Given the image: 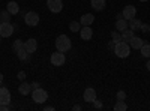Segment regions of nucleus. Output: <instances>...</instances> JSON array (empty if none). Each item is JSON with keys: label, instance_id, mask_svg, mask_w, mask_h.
Returning <instances> with one entry per match:
<instances>
[{"label": "nucleus", "instance_id": "nucleus-1", "mask_svg": "<svg viewBox=\"0 0 150 111\" xmlns=\"http://www.w3.org/2000/svg\"><path fill=\"white\" fill-rule=\"evenodd\" d=\"M71 39L68 38L66 35H59L57 36V39H56V48H57V51H62V53H66L71 50Z\"/></svg>", "mask_w": 150, "mask_h": 111}, {"label": "nucleus", "instance_id": "nucleus-2", "mask_svg": "<svg viewBox=\"0 0 150 111\" xmlns=\"http://www.w3.org/2000/svg\"><path fill=\"white\" fill-rule=\"evenodd\" d=\"M114 53H116V56L120 57V59H126V57L131 54V47H129L128 42L120 41V42H117L116 47H114Z\"/></svg>", "mask_w": 150, "mask_h": 111}, {"label": "nucleus", "instance_id": "nucleus-3", "mask_svg": "<svg viewBox=\"0 0 150 111\" xmlns=\"http://www.w3.org/2000/svg\"><path fill=\"white\" fill-rule=\"evenodd\" d=\"M32 98H33V101H35L36 104H44V102L48 99V93H47L44 89L38 87V89L32 90Z\"/></svg>", "mask_w": 150, "mask_h": 111}, {"label": "nucleus", "instance_id": "nucleus-4", "mask_svg": "<svg viewBox=\"0 0 150 111\" xmlns=\"http://www.w3.org/2000/svg\"><path fill=\"white\" fill-rule=\"evenodd\" d=\"M14 30H17V27L12 26L11 23H0V35H2V38H9V36H12Z\"/></svg>", "mask_w": 150, "mask_h": 111}, {"label": "nucleus", "instance_id": "nucleus-5", "mask_svg": "<svg viewBox=\"0 0 150 111\" xmlns=\"http://www.w3.org/2000/svg\"><path fill=\"white\" fill-rule=\"evenodd\" d=\"M50 60H51V65H54V66H63L65 62H66V57H65V53L56 51V53L51 54Z\"/></svg>", "mask_w": 150, "mask_h": 111}, {"label": "nucleus", "instance_id": "nucleus-6", "mask_svg": "<svg viewBox=\"0 0 150 111\" xmlns=\"http://www.w3.org/2000/svg\"><path fill=\"white\" fill-rule=\"evenodd\" d=\"M24 23H26L27 26H30V27H35V26L39 24V15H38L36 12L30 11V12H27V14L24 15Z\"/></svg>", "mask_w": 150, "mask_h": 111}, {"label": "nucleus", "instance_id": "nucleus-7", "mask_svg": "<svg viewBox=\"0 0 150 111\" xmlns=\"http://www.w3.org/2000/svg\"><path fill=\"white\" fill-rule=\"evenodd\" d=\"M47 6L51 12L59 14V12H62V9H63V2H62V0H47Z\"/></svg>", "mask_w": 150, "mask_h": 111}, {"label": "nucleus", "instance_id": "nucleus-8", "mask_svg": "<svg viewBox=\"0 0 150 111\" xmlns=\"http://www.w3.org/2000/svg\"><path fill=\"white\" fill-rule=\"evenodd\" d=\"M123 18L125 20H132V18H135V15H137V8L135 6H132V5H126L123 8Z\"/></svg>", "mask_w": 150, "mask_h": 111}, {"label": "nucleus", "instance_id": "nucleus-9", "mask_svg": "<svg viewBox=\"0 0 150 111\" xmlns=\"http://www.w3.org/2000/svg\"><path fill=\"white\" fill-rule=\"evenodd\" d=\"M9 102H11V93H9V90L5 87H2L0 86V105H9Z\"/></svg>", "mask_w": 150, "mask_h": 111}, {"label": "nucleus", "instance_id": "nucleus-10", "mask_svg": "<svg viewBox=\"0 0 150 111\" xmlns=\"http://www.w3.org/2000/svg\"><path fill=\"white\" fill-rule=\"evenodd\" d=\"M80 36L83 41H90L92 36H93V30L90 29V26H83L80 30Z\"/></svg>", "mask_w": 150, "mask_h": 111}, {"label": "nucleus", "instance_id": "nucleus-11", "mask_svg": "<svg viewBox=\"0 0 150 111\" xmlns=\"http://www.w3.org/2000/svg\"><path fill=\"white\" fill-rule=\"evenodd\" d=\"M83 99H84L86 102H93V101L96 99V92H95V89H93V87H87V89L84 90Z\"/></svg>", "mask_w": 150, "mask_h": 111}, {"label": "nucleus", "instance_id": "nucleus-12", "mask_svg": "<svg viewBox=\"0 0 150 111\" xmlns=\"http://www.w3.org/2000/svg\"><path fill=\"white\" fill-rule=\"evenodd\" d=\"M24 48L27 50V53H35L36 51V48H38V42H36V39H33V38H30V39H27L26 42H24Z\"/></svg>", "mask_w": 150, "mask_h": 111}, {"label": "nucleus", "instance_id": "nucleus-13", "mask_svg": "<svg viewBox=\"0 0 150 111\" xmlns=\"http://www.w3.org/2000/svg\"><path fill=\"white\" fill-rule=\"evenodd\" d=\"M128 44H129L131 48H134V50H140V48L144 45V41H143L141 38H138V36H134V38H132Z\"/></svg>", "mask_w": 150, "mask_h": 111}, {"label": "nucleus", "instance_id": "nucleus-14", "mask_svg": "<svg viewBox=\"0 0 150 111\" xmlns=\"http://www.w3.org/2000/svg\"><path fill=\"white\" fill-rule=\"evenodd\" d=\"M32 86L29 84V83H26V81H23L21 84H20V87H18V92L23 95V96H27V95H30L32 93Z\"/></svg>", "mask_w": 150, "mask_h": 111}, {"label": "nucleus", "instance_id": "nucleus-15", "mask_svg": "<svg viewBox=\"0 0 150 111\" xmlns=\"http://www.w3.org/2000/svg\"><path fill=\"white\" fill-rule=\"evenodd\" d=\"M6 11L9 12L11 15H17L18 12H20V5H18L17 2H14V0H12V2H9V3L6 5Z\"/></svg>", "mask_w": 150, "mask_h": 111}, {"label": "nucleus", "instance_id": "nucleus-16", "mask_svg": "<svg viewBox=\"0 0 150 111\" xmlns=\"http://www.w3.org/2000/svg\"><path fill=\"white\" fill-rule=\"evenodd\" d=\"M90 5L95 11H104L107 6V0H90Z\"/></svg>", "mask_w": 150, "mask_h": 111}, {"label": "nucleus", "instance_id": "nucleus-17", "mask_svg": "<svg viewBox=\"0 0 150 111\" xmlns=\"http://www.w3.org/2000/svg\"><path fill=\"white\" fill-rule=\"evenodd\" d=\"M116 29L122 33L123 30H126V29H129V21L128 20H125V18H120V20H117L116 21Z\"/></svg>", "mask_w": 150, "mask_h": 111}, {"label": "nucleus", "instance_id": "nucleus-18", "mask_svg": "<svg viewBox=\"0 0 150 111\" xmlns=\"http://www.w3.org/2000/svg\"><path fill=\"white\" fill-rule=\"evenodd\" d=\"M93 21H95V17H93L92 14H84V15L81 17V20H80L81 26H90Z\"/></svg>", "mask_w": 150, "mask_h": 111}, {"label": "nucleus", "instance_id": "nucleus-19", "mask_svg": "<svg viewBox=\"0 0 150 111\" xmlns=\"http://www.w3.org/2000/svg\"><path fill=\"white\" fill-rule=\"evenodd\" d=\"M134 36H135L134 30H132V29H126V30H123V32H122V41L129 42V41L134 38Z\"/></svg>", "mask_w": 150, "mask_h": 111}, {"label": "nucleus", "instance_id": "nucleus-20", "mask_svg": "<svg viewBox=\"0 0 150 111\" xmlns=\"http://www.w3.org/2000/svg\"><path fill=\"white\" fill-rule=\"evenodd\" d=\"M141 21L140 20H137V18H132V20H129V29H132L134 32H137V30H140L141 29Z\"/></svg>", "mask_w": 150, "mask_h": 111}, {"label": "nucleus", "instance_id": "nucleus-21", "mask_svg": "<svg viewBox=\"0 0 150 111\" xmlns=\"http://www.w3.org/2000/svg\"><path fill=\"white\" fill-rule=\"evenodd\" d=\"M17 57H18L20 60H29V59H30V53H27L26 48H21V50L17 51Z\"/></svg>", "mask_w": 150, "mask_h": 111}, {"label": "nucleus", "instance_id": "nucleus-22", "mask_svg": "<svg viewBox=\"0 0 150 111\" xmlns=\"http://www.w3.org/2000/svg\"><path fill=\"white\" fill-rule=\"evenodd\" d=\"M140 51H141V56H143V57L150 59V44H146V42H144V45L140 48Z\"/></svg>", "mask_w": 150, "mask_h": 111}, {"label": "nucleus", "instance_id": "nucleus-23", "mask_svg": "<svg viewBox=\"0 0 150 111\" xmlns=\"http://www.w3.org/2000/svg\"><path fill=\"white\" fill-rule=\"evenodd\" d=\"M0 23H11V14L6 9L0 12Z\"/></svg>", "mask_w": 150, "mask_h": 111}, {"label": "nucleus", "instance_id": "nucleus-24", "mask_svg": "<svg viewBox=\"0 0 150 111\" xmlns=\"http://www.w3.org/2000/svg\"><path fill=\"white\" fill-rule=\"evenodd\" d=\"M69 30L74 32V33L80 32V30H81V23H80V21H72V23L69 24Z\"/></svg>", "mask_w": 150, "mask_h": 111}, {"label": "nucleus", "instance_id": "nucleus-25", "mask_svg": "<svg viewBox=\"0 0 150 111\" xmlns=\"http://www.w3.org/2000/svg\"><path fill=\"white\" fill-rule=\"evenodd\" d=\"M128 110V105L125 101H117V104L114 105V111H126Z\"/></svg>", "mask_w": 150, "mask_h": 111}, {"label": "nucleus", "instance_id": "nucleus-26", "mask_svg": "<svg viewBox=\"0 0 150 111\" xmlns=\"http://www.w3.org/2000/svg\"><path fill=\"white\" fill-rule=\"evenodd\" d=\"M12 48H14V51L17 53L18 50H21V48H24V41H21V39H15V42L12 44Z\"/></svg>", "mask_w": 150, "mask_h": 111}, {"label": "nucleus", "instance_id": "nucleus-27", "mask_svg": "<svg viewBox=\"0 0 150 111\" xmlns=\"http://www.w3.org/2000/svg\"><path fill=\"white\" fill-rule=\"evenodd\" d=\"M111 38H112V41L117 44V42L122 41V35L119 33V30H114V32H111Z\"/></svg>", "mask_w": 150, "mask_h": 111}, {"label": "nucleus", "instance_id": "nucleus-28", "mask_svg": "<svg viewBox=\"0 0 150 111\" xmlns=\"http://www.w3.org/2000/svg\"><path fill=\"white\" fill-rule=\"evenodd\" d=\"M116 98H117V101H125V99H126V93H125L123 90H119Z\"/></svg>", "mask_w": 150, "mask_h": 111}, {"label": "nucleus", "instance_id": "nucleus-29", "mask_svg": "<svg viewBox=\"0 0 150 111\" xmlns=\"http://www.w3.org/2000/svg\"><path fill=\"white\" fill-rule=\"evenodd\" d=\"M143 33H149L150 32V24H141V29H140Z\"/></svg>", "mask_w": 150, "mask_h": 111}, {"label": "nucleus", "instance_id": "nucleus-30", "mask_svg": "<svg viewBox=\"0 0 150 111\" xmlns=\"http://www.w3.org/2000/svg\"><path fill=\"white\" fill-rule=\"evenodd\" d=\"M17 77H18V80H20V81H24V80H26V72H24V71H20Z\"/></svg>", "mask_w": 150, "mask_h": 111}, {"label": "nucleus", "instance_id": "nucleus-31", "mask_svg": "<svg viewBox=\"0 0 150 111\" xmlns=\"http://www.w3.org/2000/svg\"><path fill=\"white\" fill-rule=\"evenodd\" d=\"M93 105H95V108H98V110H101V108H102V102H101V101H98V99L93 101Z\"/></svg>", "mask_w": 150, "mask_h": 111}, {"label": "nucleus", "instance_id": "nucleus-32", "mask_svg": "<svg viewBox=\"0 0 150 111\" xmlns=\"http://www.w3.org/2000/svg\"><path fill=\"white\" fill-rule=\"evenodd\" d=\"M30 86H32V89L35 90V89L39 87V83H38V81H33V83H30Z\"/></svg>", "mask_w": 150, "mask_h": 111}, {"label": "nucleus", "instance_id": "nucleus-33", "mask_svg": "<svg viewBox=\"0 0 150 111\" xmlns=\"http://www.w3.org/2000/svg\"><path fill=\"white\" fill-rule=\"evenodd\" d=\"M114 47H116V42H114V41H111V42L108 44V48H110V50H114Z\"/></svg>", "mask_w": 150, "mask_h": 111}, {"label": "nucleus", "instance_id": "nucleus-34", "mask_svg": "<svg viewBox=\"0 0 150 111\" xmlns=\"http://www.w3.org/2000/svg\"><path fill=\"white\" fill-rule=\"evenodd\" d=\"M44 110H45V111H54V107L48 105V107H44Z\"/></svg>", "mask_w": 150, "mask_h": 111}, {"label": "nucleus", "instance_id": "nucleus-35", "mask_svg": "<svg viewBox=\"0 0 150 111\" xmlns=\"http://www.w3.org/2000/svg\"><path fill=\"white\" fill-rule=\"evenodd\" d=\"M8 110H9L8 105H0V111H8Z\"/></svg>", "mask_w": 150, "mask_h": 111}, {"label": "nucleus", "instance_id": "nucleus-36", "mask_svg": "<svg viewBox=\"0 0 150 111\" xmlns=\"http://www.w3.org/2000/svg\"><path fill=\"white\" fill-rule=\"evenodd\" d=\"M80 110H81L80 105H75V107H74V111H80Z\"/></svg>", "mask_w": 150, "mask_h": 111}, {"label": "nucleus", "instance_id": "nucleus-37", "mask_svg": "<svg viewBox=\"0 0 150 111\" xmlns=\"http://www.w3.org/2000/svg\"><path fill=\"white\" fill-rule=\"evenodd\" d=\"M2 83H3V74L0 72V86H2Z\"/></svg>", "mask_w": 150, "mask_h": 111}, {"label": "nucleus", "instance_id": "nucleus-38", "mask_svg": "<svg viewBox=\"0 0 150 111\" xmlns=\"http://www.w3.org/2000/svg\"><path fill=\"white\" fill-rule=\"evenodd\" d=\"M146 66H147V71H150V59L147 60V65H146Z\"/></svg>", "mask_w": 150, "mask_h": 111}, {"label": "nucleus", "instance_id": "nucleus-39", "mask_svg": "<svg viewBox=\"0 0 150 111\" xmlns=\"http://www.w3.org/2000/svg\"><path fill=\"white\" fill-rule=\"evenodd\" d=\"M117 20H120V18H123V14H122V12H120V14H117V17H116Z\"/></svg>", "mask_w": 150, "mask_h": 111}, {"label": "nucleus", "instance_id": "nucleus-40", "mask_svg": "<svg viewBox=\"0 0 150 111\" xmlns=\"http://www.w3.org/2000/svg\"><path fill=\"white\" fill-rule=\"evenodd\" d=\"M140 2H149V0H140Z\"/></svg>", "mask_w": 150, "mask_h": 111}, {"label": "nucleus", "instance_id": "nucleus-41", "mask_svg": "<svg viewBox=\"0 0 150 111\" xmlns=\"http://www.w3.org/2000/svg\"><path fill=\"white\" fill-rule=\"evenodd\" d=\"M0 39H2V35H0Z\"/></svg>", "mask_w": 150, "mask_h": 111}]
</instances>
